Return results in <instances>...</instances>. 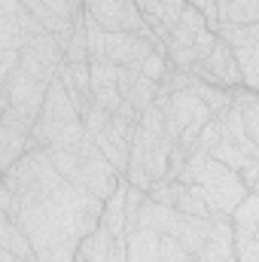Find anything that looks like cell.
<instances>
[{
	"instance_id": "6da1fadb",
	"label": "cell",
	"mask_w": 259,
	"mask_h": 262,
	"mask_svg": "<svg viewBox=\"0 0 259 262\" xmlns=\"http://www.w3.org/2000/svg\"><path fill=\"white\" fill-rule=\"evenodd\" d=\"M198 183H201L204 198H207V204H210V213H213V216H229V220H232L235 207L244 201V195L250 192L247 183L241 180V174L232 171V168H226V165L217 162L213 156L207 159V165H204Z\"/></svg>"
},
{
	"instance_id": "7a4b0ae2",
	"label": "cell",
	"mask_w": 259,
	"mask_h": 262,
	"mask_svg": "<svg viewBox=\"0 0 259 262\" xmlns=\"http://www.w3.org/2000/svg\"><path fill=\"white\" fill-rule=\"evenodd\" d=\"M46 95H49V82H40L34 76H28L21 67L12 73V79L3 82V110H12L28 128H34V122L40 119L43 113V104H46Z\"/></svg>"
},
{
	"instance_id": "3957f363",
	"label": "cell",
	"mask_w": 259,
	"mask_h": 262,
	"mask_svg": "<svg viewBox=\"0 0 259 262\" xmlns=\"http://www.w3.org/2000/svg\"><path fill=\"white\" fill-rule=\"evenodd\" d=\"M64 64V49L58 43L55 34H40V37H31L28 46L21 49V70L40 82H52L58 79Z\"/></svg>"
},
{
	"instance_id": "277c9868",
	"label": "cell",
	"mask_w": 259,
	"mask_h": 262,
	"mask_svg": "<svg viewBox=\"0 0 259 262\" xmlns=\"http://www.w3.org/2000/svg\"><path fill=\"white\" fill-rule=\"evenodd\" d=\"M119 183H122V174L104 159V152H95V156L82 159V168H79V177H76L73 186H82L85 192H92L101 201H107L119 189Z\"/></svg>"
},
{
	"instance_id": "5b68a950",
	"label": "cell",
	"mask_w": 259,
	"mask_h": 262,
	"mask_svg": "<svg viewBox=\"0 0 259 262\" xmlns=\"http://www.w3.org/2000/svg\"><path fill=\"white\" fill-rule=\"evenodd\" d=\"M76 259H82V262H128L131 259L128 235L116 238L113 232H107L104 226H98L92 235L82 238Z\"/></svg>"
},
{
	"instance_id": "8992f818",
	"label": "cell",
	"mask_w": 259,
	"mask_h": 262,
	"mask_svg": "<svg viewBox=\"0 0 259 262\" xmlns=\"http://www.w3.org/2000/svg\"><path fill=\"white\" fill-rule=\"evenodd\" d=\"M153 49H168V46H159L156 40L131 34V31H107V61L119 67L140 64Z\"/></svg>"
},
{
	"instance_id": "52a82bcc",
	"label": "cell",
	"mask_w": 259,
	"mask_h": 262,
	"mask_svg": "<svg viewBox=\"0 0 259 262\" xmlns=\"http://www.w3.org/2000/svg\"><path fill=\"white\" fill-rule=\"evenodd\" d=\"M180 216H183V213H180L177 207L159 204V201H153V198L146 195L143 207H140V216H137V226H140V229H153V232H159V235H177Z\"/></svg>"
},
{
	"instance_id": "ba28073f",
	"label": "cell",
	"mask_w": 259,
	"mask_h": 262,
	"mask_svg": "<svg viewBox=\"0 0 259 262\" xmlns=\"http://www.w3.org/2000/svg\"><path fill=\"white\" fill-rule=\"evenodd\" d=\"M207 31V18L201 9L195 6H183L180 18L171 25V40H168V49H186V46H195V40Z\"/></svg>"
},
{
	"instance_id": "9c48e42d",
	"label": "cell",
	"mask_w": 259,
	"mask_h": 262,
	"mask_svg": "<svg viewBox=\"0 0 259 262\" xmlns=\"http://www.w3.org/2000/svg\"><path fill=\"white\" fill-rule=\"evenodd\" d=\"M18 0H0V46L3 49H25L28 46V34L18 21Z\"/></svg>"
},
{
	"instance_id": "30bf717a",
	"label": "cell",
	"mask_w": 259,
	"mask_h": 262,
	"mask_svg": "<svg viewBox=\"0 0 259 262\" xmlns=\"http://www.w3.org/2000/svg\"><path fill=\"white\" fill-rule=\"evenodd\" d=\"M40 116H49L55 122H76V119H82L79 107L73 104V98H70V92H67V85L61 79L49 82V95H46V104H43Z\"/></svg>"
},
{
	"instance_id": "8fae6325",
	"label": "cell",
	"mask_w": 259,
	"mask_h": 262,
	"mask_svg": "<svg viewBox=\"0 0 259 262\" xmlns=\"http://www.w3.org/2000/svg\"><path fill=\"white\" fill-rule=\"evenodd\" d=\"M125 195H128V177H122L119 189L104 201V216H101V226L107 232H113L116 238H125L128 235V210H125Z\"/></svg>"
},
{
	"instance_id": "7c38bea8",
	"label": "cell",
	"mask_w": 259,
	"mask_h": 262,
	"mask_svg": "<svg viewBox=\"0 0 259 262\" xmlns=\"http://www.w3.org/2000/svg\"><path fill=\"white\" fill-rule=\"evenodd\" d=\"M207 235H210V220H201V216H189V213H183L180 216V229H177V241L192 253L198 256L201 250H204V244H207Z\"/></svg>"
},
{
	"instance_id": "4fadbf2b",
	"label": "cell",
	"mask_w": 259,
	"mask_h": 262,
	"mask_svg": "<svg viewBox=\"0 0 259 262\" xmlns=\"http://www.w3.org/2000/svg\"><path fill=\"white\" fill-rule=\"evenodd\" d=\"M0 247H9L18 259H28V256H37L34 250V241L28 238V232L12 220V216H0Z\"/></svg>"
},
{
	"instance_id": "5bb4252c",
	"label": "cell",
	"mask_w": 259,
	"mask_h": 262,
	"mask_svg": "<svg viewBox=\"0 0 259 262\" xmlns=\"http://www.w3.org/2000/svg\"><path fill=\"white\" fill-rule=\"evenodd\" d=\"M192 89L195 95L210 107V113L213 116H223L232 104H235V89H226V85H213V82H204V79H198L192 73Z\"/></svg>"
},
{
	"instance_id": "9a60e30c",
	"label": "cell",
	"mask_w": 259,
	"mask_h": 262,
	"mask_svg": "<svg viewBox=\"0 0 259 262\" xmlns=\"http://www.w3.org/2000/svg\"><path fill=\"white\" fill-rule=\"evenodd\" d=\"M49 159H52V165L61 171V177H64L67 183H76V177H79V168H82V159H85L79 149L52 146V149H49Z\"/></svg>"
},
{
	"instance_id": "2e32d148",
	"label": "cell",
	"mask_w": 259,
	"mask_h": 262,
	"mask_svg": "<svg viewBox=\"0 0 259 262\" xmlns=\"http://www.w3.org/2000/svg\"><path fill=\"white\" fill-rule=\"evenodd\" d=\"M82 25H85V40H89V58L92 61H107V31L85 9H82Z\"/></svg>"
},
{
	"instance_id": "e0dca14e",
	"label": "cell",
	"mask_w": 259,
	"mask_h": 262,
	"mask_svg": "<svg viewBox=\"0 0 259 262\" xmlns=\"http://www.w3.org/2000/svg\"><path fill=\"white\" fill-rule=\"evenodd\" d=\"M177 210L180 213H189V216H201V220H210V204L204 198V189L201 183H192V186H183L180 192V201H177Z\"/></svg>"
},
{
	"instance_id": "ac0fdd59",
	"label": "cell",
	"mask_w": 259,
	"mask_h": 262,
	"mask_svg": "<svg viewBox=\"0 0 259 262\" xmlns=\"http://www.w3.org/2000/svg\"><path fill=\"white\" fill-rule=\"evenodd\" d=\"M232 226L238 232H256L259 229V192H247L244 201L232 213Z\"/></svg>"
},
{
	"instance_id": "d6986e66",
	"label": "cell",
	"mask_w": 259,
	"mask_h": 262,
	"mask_svg": "<svg viewBox=\"0 0 259 262\" xmlns=\"http://www.w3.org/2000/svg\"><path fill=\"white\" fill-rule=\"evenodd\" d=\"M110 122H113V113L107 110V107H101V104H95V101H89L85 104V110H82V125H85V134H101V131L110 128Z\"/></svg>"
},
{
	"instance_id": "ffe728a7",
	"label": "cell",
	"mask_w": 259,
	"mask_h": 262,
	"mask_svg": "<svg viewBox=\"0 0 259 262\" xmlns=\"http://www.w3.org/2000/svg\"><path fill=\"white\" fill-rule=\"evenodd\" d=\"M180 192H183V183L180 180H156L153 186H149V192L146 195L153 198V201H159V204H171V207H177V201H180Z\"/></svg>"
},
{
	"instance_id": "44dd1931",
	"label": "cell",
	"mask_w": 259,
	"mask_h": 262,
	"mask_svg": "<svg viewBox=\"0 0 259 262\" xmlns=\"http://www.w3.org/2000/svg\"><path fill=\"white\" fill-rule=\"evenodd\" d=\"M89 64H92V95L98 89L119 82V64H113V61H89Z\"/></svg>"
},
{
	"instance_id": "7402d4cb",
	"label": "cell",
	"mask_w": 259,
	"mask_h": 262,
	"mask_svg": "<svg viewBox=\"0 0 259 262\" xmlns=\"http://www.w3.org/2000/svg\"><path fill=\"white\" fill-rule=\"evenodd\" d=\"M140 70H143V76H149V79H156V82H162L165 79V73L171 70V61H168V49H153L143 61H140Z\"/></svg>"
},
{
	"instance_id": "603a6c76",
	"label": "cell",
	"mask_w": 259,
	"mask_h": 262,
	"mask_svg": "<svg viewBox=\"0 0 259 262\" xmlns=\"http://www.w3.org/2000/svg\"><path fill=\"white\" fill-rule=\"evenodd\" d=\"M210 156H213L217 162H223L226 168H232V171H241V168H244V162L250 159L241 146H235V143H229V140H223V143H220Z\"/></svg>"
},
{
	"instance_id": "cb8c5ba5",
	"label": "cell",
	"mask_w": 259,
	"mask_h": 262,
	"mask_svg": "<svg viewBox=\"0 0 259 262\" xmlns=\"http://www.w3.org/2000/svg\"><path fill=\"white\" fill-rule=\"evenodd\" d=\"M235 259L238 262H259V238L253 232L235 229Z\"/></svg>"
},
{
	"instance_id": "d4e9b609",
	"label": "cell",
	"mask_w": 259,
	"mask_h": 262,
	"mask_svg": "<svg viewBox=\"0 0 259 262\" xmlns=\"http://www.w3.org/2000/svg\"><path fill=\"white\" fill-rule=\"evenodd\" d=\"M195 259L198 262H238L235 259V244H223V241H213V238H207L204 250Z\"/></svg>"
},
{
	"instance_id": "484cf974",
	"label": "cell",
	"mask_w": 259,
	"mask_h": 262,
	"mask_svg": "<svg viewBox=\"0 0 259 262\" xmlns=\"http://www.w3.org/2000/svg\"><path fill=\"white\" fill-rule=\"evenodd\" d=\"M159 256H162V262H198L192 253H189V250H186L177 238H174V235H162Z\"/></svg>"
},
{
	"instance_id": "4316f807",
	"label": "cell",
	"mask_w": 259,
	"mask_h": 262,
	"mask_svg": "<svg viewBox=\"0 0 259 262\" xmlns=\"http://www.w3.org/2000/svg\"><path fill=\"white\" fill-rule=\"evenodd\" d=\"M207 159H210V152H204V149H192V156L186 159V168L180 171V183L183 186H192L198 183V177H201V171H204V165H207Z\"/></svg>"
},
{
	"instance_id": "83f0119b",
	"label": "cell",
	"mask_w": 259,
	"mask_h": 262,
	"mask_svg": "<svg viewBox=\"0 0 259 262\" xmlns=\"http://www.w3.org/2000/svg\"><path fill=\"white\" fill-rule=\"evenodd\" d=\"M220 143H223V116H213V119L201 128V134H198V146H195V149L213 152Z\"/></svg>"
},
{
	"instance_id": "f1b7e54d",
	"label": "cell",
	"mask_w": 259,
	"mask_h": 262,
	"mask_svg": "<svg viewBox=\"0 0 259 262\" xmlns=\"http://www.w3.org/2000/svg\"><path fill=\"white\" fill-rule=\"evenodd\" d=\"M238 174H241V180L247 183V189L253 192V189L259 186V159H247V162H244V168H241Z\"/></svg>"
},
{
	"instance_id": "f546056e",
	"label": "cell",
	"mask_w": 259,
	"mask_h": 262,
	"mask_svg": "<svg viewBox=\"0 0 259 262\" xmlns=\"http://www.w3.org/2000/svg\"><path fill=\"white\" fill-rule=\"evenodd\" d=\"M18 262H40L37 256H28V259H18Z\"/></svg>"
},
{
	"instance_id": "4dcf8cb0",
	"label": "cell",
	"mask_w": 259,
	"mask_h": 262,
	"mask_svg": "<svg viewBox=\"0 0 259 262\" xmlns=\"http://www.w3.org/2000/svg\"><path fill=\"white\" fill-rule=\"evenodd\" d=\"M226 3H232V0H217V6H226Z\"/></svg>"
},
{
	"instance_id": "1f68e13d",
	"label": "cell",
	"mask_w": 259,
	"mask_h": 262,
	"mask_svg": "<svg viewBox=\"0 0 259 262\" xmlns=\"http://www.w3.org/2000/svg\"><path fill=\"white\" fill-rule=\"evenodd\" d=\"M253 235H256V238H259V229H256V232H253Z\"/></svg>"
}]
</instances>
